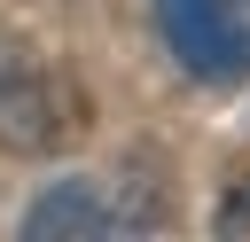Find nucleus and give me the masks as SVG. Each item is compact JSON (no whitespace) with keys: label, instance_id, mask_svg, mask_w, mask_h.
<instances>
[{"label":"nucleus","instance_id":"nucleus-1","mask_svg":"<svg viewBox=\"0 0 250 242\" xmlns=\"http://www.w3.org/2000/svg\"><path fill=\"white\" fill-rule=\"evenodd\" d=\"M78 117H86V94L39 47H23V39L0 31V148L47 156V148H62L78 133Z\"/></svg>","mask_w":250,"mask_h":242},{"label":"nucleus","instance_id":"nucleus-2","mask_svg":"<svg viewBox=\"0 0 250 242\" xmlns=\"http://www.w3.org/2000/svg\"><path fill=\"white\" fill-rule=\"evenodd\" d=\"M156 23L195 86L250 78V0H156Z\"/></svg>","mask_w":250,"mask_h":242},{"label":"nucleus","instance_id":"nucleus-3","mask_svg":"<svg viewBox=\"0 0 250 242\" xmlns=\"http://www.w3.org/2000/svg\"><path fill=\"white\" fill-rule=\"evenodd\" d=\"M117 226H133V219L109 211L86 180H62V187H47V195L23 211V234H31V242H47V234H117Z\"/></svg>","mask_w":250,"mask_h":242},{"label":"nucleus","instance_id":"nucleus-4","mask_svg":"<svg viewBox=\"0 0 250 242\" xmlns=\"http://www.w3.org/2000/svg\"><path fill=\"white\" fill-rule=\"evenodd\" d=\"M219 226H227V234H242V226H250V187H242V195H234V203L219 211Z\"/></svg>","mask_w":250,"mask_h":242}]
</instances>
